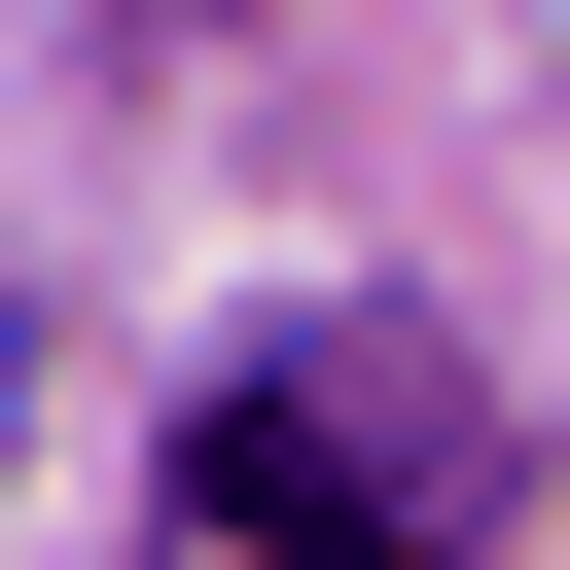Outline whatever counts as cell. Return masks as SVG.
I'll return each mask as SVG.
<instances>
[{
  "instance_id": "cell-1",
  "label": "cell",
  "mask_w": 570,
  "mask_h": 570,
  "mask_svg": "<svg viewBox=\"0 0 570 570\" xmlns=\"http://www.w3.org/2000/svg\"><path fill=\"white\" fill-rule=\"evenodd\" d=\"M178 499H214L249 570H463V428H392V356L214 392V428H178Z\"/></svg>"
}]
</instances>
